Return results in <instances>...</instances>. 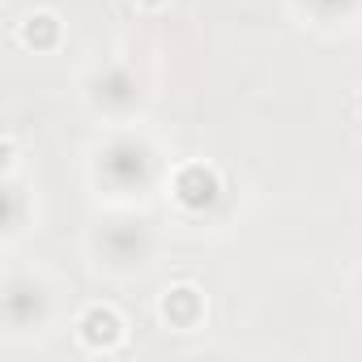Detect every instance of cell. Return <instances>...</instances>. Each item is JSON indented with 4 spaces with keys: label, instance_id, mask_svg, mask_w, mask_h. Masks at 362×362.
<instances>
[{
    "label": "cell",
    "instance_id": "1",
    "mask_svg": "<svg viewBox=\"0 0 362 362\" xmlns=\"http://www.w3.org/2000/svg\"><path fill=\"white\" fill-rule=\"evenodd\" d=\"M86 337H90L94 345H98V341L111 345V341L119 337V320H115V311H90V315H86Z\"/></svg>",
    "mask_w": 362,
    "mask_h": 362
}]
</instances>
